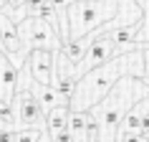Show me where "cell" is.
<instances>
[{
    "label": "cell",
    "mask_w": 149,
    "mask_h": 142,
    "mask_svg": "<svg viewBox=\"0 0 149 142\" xmlns=\"http://www.w3.org/2000/svg\"><path fill=\"white\" fill-rule=\"evenodd\" d=\"M43 132L46 129H38V127H20L15 129V142H38Z\"/></svg>",
    "instance_id": "cell-14"
},
{
    "label": "cell",
    "mask_w": 149,
    "mask_h": 142,
    "mask_svg": "<svg viewBox=\"0 0 149 142\" xmlns=\"http://www.w3.org/2000/svg\"><path fill=\"white\" fill-rule=\"evenodd\" d=\"M28 89H31V91H33V96L38 99V104H40V109H43V112L53 109V107H58V104H68L61 94H58V89H56L53 84H40V81H36V79H33Z\"/></svg>",
    "instance_id": "cell-9"
},
{
    "label": "cell",
    "mask_w": 149,
    "mask_h": 142,
    "mask_svg": "<svg viewBox=\"0 0 149 142\" xmlns=\"http://www.w3.org/2000/svg\"><path fill=\"white\" fill-rule=\"evenodd\" d=\"M28 66H31V74L36 81L53 84V79H56V51H51V48H33L28 53Z\"/></svg>",
    "instance_id": "cell-6"
},
{
    "label": "cell",
    "mask_w": 149,
    "mask_h": 142,
    "mask_svg": "<svg viewBox=\"0 0 149 142\" xmlns=\"http://www.w3.org/2000/svg\"><path fill=\"white\" fill-rule=\"evenodd\" d=\"M86 48L88 46H86V41H84V38H71V41H63V43H61V51L68 56L71 61H76V63L84 58Z\"/></svg>",
    "instance_id": "cell-13"
},
{
    "label": "cell",
    "mask_w": 149,
    "mask_h": 142,
    "mask_svg": "<svg viewBox=\"0 0 149 142\" xmlns=\"http://www.w3.org/2000/svg\"><path fill=\"white\" fill-rule=\"evenodd\" d=\"M129 74V76H144V51L136 48V51H126L124 56L119 58H109L104 61L101 66L86 71L84 76L76 84V91L71 96V109L76 112H88L94 104H99L104 96L109 94V89L119 81L121 74Z\"/></svg>",
    "instance_id": "cell-1"
},
{
    "label": "cell",
    "mask_w": 149,
    "mask_h": 142,
    "mask_svg": "<svg viewBox=\"0 0 149 142\" xmlns=\"http://www.w3.org/2000/svg\"><path fill=\"white\" fill-rule=\"evenodd\" d=\"M13 114H15V124L20 127H38L46 129V112L40 109L38 99L33 96L31 89H18L13 96Z\"/></svg>",
    "instance_id": "cell-4"
},
{
    "label": "cell",
    "mask_w": 149,
    "mask_h": 142,
    "mask_svg": "<svg viewBox=\"0 0 149 142\" xmlns=\"http://www.w3.org/2000/svg\"><path fill=\"white\" fill-rule=\"evenodd\" d=\"M18 33L23 38L25 53H31L33 48H51L58 51L61 48V33L56 31L48 20H40L38 15H25L23 20H18Z\"/></svg>",
    "instance_id": "cell-3"
},
{
    "label": "cell",
    "mask_w": 149,
    "mask_h": 142,
    "mask_svg": "<svg viewBox=\"0 0 149 142\" xmlns=\"http://www.w3.org/2000/svg\"><path fill=\"white\" fill-rule=\"evenodd\" d=\"M0 46H3V51H5L10 58L18 56L20 63L28 58V53H25V48H23V38H20V33H18V23L13 20L10 13H5V10H0Z\"/></svg>",
    "instance_id": "cell-5"
},
{
    "label": "cell",
    "mask_w": 149,
    "mask_h": 142,
    "mask_svg": "<svg viewBox=\"0 0 149 142\" xmlns=\"http://www.w3.org/2000/svg\"><path fill=\"white\" fill-rule=\"evenodd\" d=\"M5 5H8V0H0V10L5 8Z\"/></svg>",
    "instance_id": "cell-16"
},
{
    "label": "cell",
    "mask_w": 149,
    "mask_h": 142,
    "mask_svg": "<svg viewBox=\"0 0 149 142\" xmlns=\"http://www.w3.org/2000/svg\"><path fill=\"white\" fill-rule=\"evenodd\" d=\"M68 134L73 142H88V112H76L71 109L68 114Z\"/></svg>",
    "instance_id": "cell-10"
},
{
    "label": "cell",
    "mask_w": 149,
    "mask_h": 142,
    "mask_svg": "<svg viewBox=\"0 0 149 142\" xmlns=\"http://www.w3.org/2000/svg\"><path fill=\"white\" fill-rule=\"evenodd\" d=\"M144 96H149V86L144 84V79L129 76V74L119 79L109 89V94L88 109L99 122V142H116V127L121 117Z\"/></svg>",
    "instance_id": "cell-2"
},
{
    "label": "cell",
    "mask_w": 149,
    "mask_h": 142,
    "mask_svg": "<svg viewBox=\"0 0 149 142\" xmlns=\"http://www.w3.org/2000/svg\"><path fill=\"white\" fill-rule=\"evenodd\" d=\"M51 142H73V140H71L68 129H61V132H53V134H51Z\"/></svg>",
    "instance_id": "cell-15"
},
{
    "label": "cell",
    "mask_w": 149,
    "mask_h": 142,
    "mask_svg": "<svg viewBox=\"0 0 149 142\" xmlns=\"http://www.w3.org/2000/svg\"><path fill=\"white\" fill-rule=\"evenodd\" d=\"M141 28V20H134L132 25H119V28H114V31H106L104 36H109L116 46H121V43H129V41H134V36H136V31Z\"/></svg>",
    "instance_id": "cell-12"
},
{
    "label": "cell",
    "mask_w": 149,
    "mask_h": 142,
    "mask_svg": "<svg viewBox=\"0 0 149 142\" xmlns=\"http://www.w3.org/2000/svg\"><path fill=\"white\" fill-rule=\"evenodd\" d=\"M68 114H71L68 104H58V107H53V109H48L46 112V129L51 134L66 129V127H68Z\"/></svg>",
    "instance_id": "cell-11"
},
{
    "label": "cell",
    "mask_w": 149,
    "mask_h": 142,
    "mask_svg": "<svg viewBox=\"0 0 149 142\" xmlns=\"http://www.w3.org/2000/svg\"><path fill=\"white\" fill-rule=\"evenodd\" d=\"M18 89V63L10 61V56L3 51L0 53V99L13 102Z\"/></svg>",
    "instance_id": "cell-8"
},
{
    "label": "cell",
    "mask_w": 149,
    "mask_h": 142,
    "mask_svg": "<svg viewBox=\"0 0 149 142\" xmlns=\"http://www.w3.org/2000/svg\"><path fill=\"white\" fill-rule=\"evenodd\" d=\"M147 112H149V96H144V99H139V102L121 117V122H119V127H116V142H121L124 137H129V134H134V132H139L141 119H144Z\"/></svg>",
    "instance_id": "cell-7"
}]
</instances>
